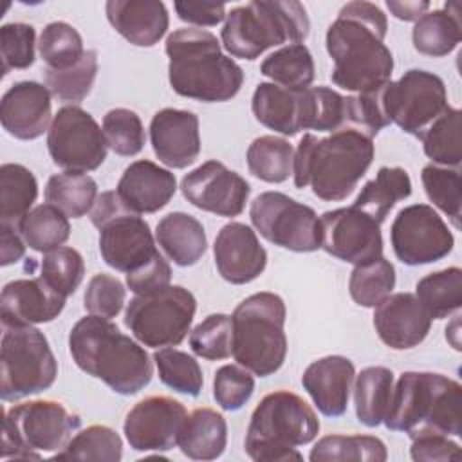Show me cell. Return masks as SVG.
<instances>
[{"label": "cell", "instance_id": "obj_49", "mask_svg": "<svg viewBox=\"0 0 462 462\" xmlns=\"http://www.w3.org/2000/svg\"><path fill=\"white\" fill-rule=\"evenodd\" d=\"M103 134L112 152L134 157L144 148L146 134L141 117L130 108H112L103 116Z\"/></svg>", "mask_w": 462, "mask_h": 462}, {"label": "cell", "instance_id": "obj_5", "mask_svg": "<svg viewBox=\"0 0 462 462\" xmlns=\"http://www.w3.org/2000/svg\"><path fill=\"white\" fill-rule=\"evenodd\" d=\"M390 431L462 435V386L437 372H402L383 419Z\"/></svg>", "mask_w": 462, "mask_h": 462}, {"label": "cell", "instance_id": "obj_19", "mask_svg": "<svg viewBox=\"0 0 462 462\" xmlns=\"http://www.w3.org/2000/svg\"><path fill=\"white\" fill-rule=\"evenodd\" d=\"M188 411L168 395H150L126 413L123 431L135 451H168L177 446Z\"/></svg>", "mask_w": 462, "mask_h": 462}, {"label": "cell", "instance_id": "obj_9", "mask_svg": "<svg viewBox=\"0 0 462 462\" xmlns=\"http://www.w3.org/2000/svg\"><path fill=\"white\" fill-rule=\"evenodd\" d=\"M81 419L52 399L11 406L2 426V460H40L42 453L65 448Z\"/></svg>", "mask_w": 462, "mask_h": 462}, {"label": "cell", "instance_id": "obj_26", "mask_svg": "<svg viewBox=\"0 0 462 462\" xmlns=\"http://www.w3.org/2000/svg\"><path fill=\"white\" fill-rule=\"evenodd\" d=\"M116 191L130 211L137 215L155 213L175 195L177 179L170 170L141 159L125 168Z\"/></svg>", "mask_w": 462, "mask_h": 462}, {"label": "cell", "instance_id": "obj_58", "mask_svg": "<svg viewBox=\"0 0 462 462\" xmlns=\"http://www.w3.org/2000/svg\"><path fill=\"white\" fill-rule=\"evenodd\" d=\"M0 235H2V245H0V265H11L23 258L25 254V242L18 231L16 226L0 224Z\"/></svg>", "mask_w": 462, "mask_h": 462}, {"label": "cell", "instance_id": "obj_35", "mask_svg": "<svg viewBox=\"0 0 462 462\" xmlns=\"http://www.w3.org/2000/svg\"><path fill=\"white\" fill-rule=\"evenodd\" d=\"M38 197L34 173L18 162L0 166V224L18 226Z\"/></svg>", "mask_w": 462, "mask_h": 462}, {"label": "cell", "instance_id": "obj_3", "mask_svg": "<svg viewBox=\"0 0 462 462\" xmlns=\"http://www.w3.org/2000/svg\"><path fill=\"white\" fill-rule=\"evenodd\" d=\"M374 152L372 139L352 128L327 137L305 134L292 161L294 186H310L325 202L345 200L370 168Z\"/></svg>", "mask_w": 462, "mask_h": 462}, {"label": "cell", "instance_id": "obj_31", "mask_svg": "<svg viewBox=\"0 0 462 462\" xmlns=\"http://www.w3.org/2000/svg\"><path fill=\"white\" fill-rule=\"evenodd\" d=\"M462 40L460 4L449 2L444 9H433L422 14L411 31V42L417 52L431 58L448 56Z\"/></svg>", "mask_w": 462, "mask_h": 462}, {"label": "cell", "instance_id": "obj_44", "mask_svg": "<svg viewBox=\"0 0 462 462\" xmlns=\"http://www.w3.org/2000/svg\"><path fill=\"white\" fill-rule=\"evenodd\" d=\"M123 457V440L119 433L103 424H92L76 433L63 449L56 451L52 458L58 460H101L119 462Z\"/></svg>", "mask_w": 462, "mask_h": 462}, {"label": "cell", "instance_id": "obj_39", "mask_svg": "<svg viewBox=\"0 0 462 462\" xmlns=\"http://www.w3.org/2000/svg\"><path fill=\"white\" fill-rule=\"evenodd\" d=\"M462 112L448 106L420 135L424 153L433 164L458 168L462 162Z\"/></svg>", "mask_w": 462, "mask_h": 462}, {"label": "cell", "instance_id": "obj_37", "mask_svg": "<svg viewBox=\"0 0 462 462\" xmlns=\"http://www.w3.org/2000/svg\"><path fill=\"white\" fill-rule=\"evenodd\" d=\"M18 231L23 242L38 253H49L61 247L70 236L69 217L52 204L32 208L20 222Z\"/></svg>", "mask_w": 462, "mask_h": 462}, {"label": "cell", "instance_id": "obj_24", "mask_svg": "<svg viewBox=\"0 0 462 462\" xmlns=\"http://www.w3.org/2000/svg\"><path fill=\"white\" fill-rule=\"evenodd\" d=\"M51 92L38 81L13 83L0 101V123L4 130L22 141L43 135L51 121Z\"/></svg>", "mask_w": 462, "mask_h": 462}, {"label": "cell", "instance_id": "obj_41", "mask_svg": "<svg viewBox=\"0 0 462 462\" xmlns=\"http://www.w3.org/2000/svg\"><path fill=\"white\" fill-rule=\"evenodd\" d=\"M247 168L256 179L271 184H280L292 173L294 148L276 135H260L247 148Z\"/></svg>", "mask_w": 462, "mask_h": 462}, {"label": "cell", "instance_id": "obj_46", "mask_svg": "<svg viewBox=\"0 0 462 462\" xmlns=\"http://www.w3.org/2000/svg\"><path fill=\"white\" fill-rule=\"evenodd\" d=\"M153 361L159 372V379L168 388L197 397L204 384V375L199 361L188 352L166 346L153 354Z\"/></svg>", "mask_w": 462, "mask_h": 462}, {"label": "cell", "instance_id": "obj_47", "mask_svg": "<svg viewBox=\"0 0 462 462\" xmlns=\"http://www.w3.org/2000/svg\"><path fill=\"white\" fill-rule=\"evenodd\" d=\"M38 51L47 69L54 70L70 69L85 54L81 34L67 22L47 23L40 34Z\"/></svg>", "mask_w": 462, "mask_h": 462}, {"label": "cell", "instance_id": "obj_55", "mask_svg": "<svg viewBox=\"0 0 462 462\" xmlns=\"http://www.w3.org/2000/svg\"><path fill=\"white\" fill-rule=\"evenodd\" d=\"M410 455L415 462H448L460 460V446L442 433H420L411 437Z\"/></svg>", "mask_w": 462, "mask_h": 462}, {"label": "cell", "instance_id": "obj_43", "mask_svg": "<svg viewBox=\"0 0 462 462\" xmlns=\"http://www.w3.org/2000/svg\"><path fill=\"white\" fill-rule=\"evenodd\" d=\"M395 287V267L384 256L359 263L352 269L348 280L350 298L366 309L379 305Z\"/></svg>", "mask_w": 462, "mask_h": 462}, {"label": "cell", "instance_id": "obj_11", "mask_svg": "<svg viewBox=\"0 0 462 462\" xmlns=\"http://www.w3.org/2000/svg\"><path fill=\"white\" fill-rule=\"evenodd\" d=\"M197 310L195 296L182 285L135 294L125 310V327L144 346H177L188 336Z\"/></svg>", "mask_w": 462, "mask_h": 462}, {"label": "cell", "instance_id": "obj_18", "mask_svg": "<svg viewBox=\"0 0 462 462\" xmlns=\"http://www.w3.org/2000/svg\"><path fill=\"white\" fill-rule=\"evenodd\" d=\"M184 199L208 213L218 217H238L251 195L249 182L220 161H206L180 182Z\"/></svg>", "mask_w": 462, "mask_h": 462}, {"label": "cell", "instance_id": "obj_45", "mask_svg": "<svg viewBox=\"0 0 462 462\" xmlns=\"http://www.w3.org/2000/svg\"><path fill=\"white\" fill-rule=\"evenodd\" d=\"M97 76V51L87 49L81 60L70 69H45V87L60 101L78 105L92 90Z\"/></svg>", "mask_w": 462, "mask_h": 462}, {"label": "cell", "instance_id": "obj_29", "mask_svg": "<svg viewBox=\"0 0 462 462\" xmlns=\"http://www.w3.org/2000/svg\"><path fill=\"white\" fill-rule=\"evenodd\" d=\"M301 92L274 83H258L251 99L254 119L282 135H296L301 132Z\"/></svg>", "mask_w": 462, "mask_h": 462}, {"label": "cell", "instance_id": "obj_17", "mask_svg": "<svg viewBox=\"0 0 462 462\" xmlns=\"http://www.w3.org/2000/svg\"><path fill=\"white\" fill-rule=\"evenodd\" d=\"M321 249L346 263H365L383 256L381 224L365 211L348 206L319 217Z\"/></svg>", "mask_w": 462, "mask_h": 462}, {"label": "cell", "instance_id": "obj_25", "mask_svg": "<svg viewBox=\"0 0 462 462\" xmlns=\"http://www.w3.org/2000/svg\"><path fill=\"white\" fill-rule=\"evenodd\" d=\"M354 377L356 366L348 357L325 356L305 368L301 384L325 417H339L346 411Z\"/></svg>", "mask_w": 462, "mask_h": 462}, {"label": "cell", "instance_id": "obj_40", "mask_svg": "<svg viewBox=\"0 0 462 462\" xmlns=\"http://www.w3.org/2000/svg\"><path fill=\"white\" fill-rule=\"evenodd\" d=\"M386 446L374 435H327L309 453L310 462H384Z\"/></svg>", "mask_w": 462, "mask_h": 462}, {"label": "cell", "instance_id": "obj_52", "mask_svg": "<svg viewBox=\"0 0 462 462\" xmlns=\"http://www.w3.org/2000/svg\"><path fill=\"white\" fill-rule=\"evenodd\" d=\"M36 31L29 23L11 22L0 27V58L2 74L13 69H29L34 63Z\"/></svg>", "mask_w": 462, "mask_h": 462}, {"label": "cell", "instance_id": "obj_59", "mask_svg": "<svg viewBox=\"0 0 462 462\" xmlns=\"http://www.w3.org/2000/svg\"><path fill=\"white\" fill-rule=\"evenodd\" d=\"M386 7L390 13L404 22H417L422 14L428 13L430 2H397V0H386Z\"/></svg>", "mask_w": 462, "mask_h": 462}, {"label": "cell", "instance_id": "obj_20", "mask_svg": "<svg viewBox=\"0 0 462 462\" xmlns=\"http://www.w3.org/2000/svg\"><path fill=\"white\" fill-rule=\"evenodd\" d=\"M213 256L220 276L233 285L256 280L267 265V251L256 233L242 222H229L220 227L213 244Z\"/></svg>", "mask_w": 462, "mask_h": 462}, {"label": "cell", "instance_id": "obj_13", "mask_svg": "<svg viewBox=\"0 0 462 462\" xmlns=\"http://www.w3.org/2000/svg\"><path fill=\"white\" fill-rule=\"evenodd\" d=\"M383 105L388 121L415 137L449 106L442 78L422 69H410L397 81H386Z\"/></svg>", "mask_w": 462, "mask_h": 462}, {"label": "cell", "instance_id": "obj_56", "mask_svg": "<svg viewBox=\"0 0 462 462\" xmlns=\"http://www.w3.org/2000/svg\"><path fill=\"white\" fill-rule=\"evenodd\" d=\"M171 282V267L161 253L146 265L126 274V285L134 294H150L168 287Z\"/></svg>", "mask_w": 462, "mask_h": 462}, {"label": "cell", "instance_id": "obj_36", "mask_svg": "<svg viewBox=\"0 0 462 462\" xmlns=\"http://www.w3.org/2000/svg\"><path fill=\"white\" fill-rule=\"evenodd\" d=\"M260 72L273 79L274 85L289 90H305L314 81L316 67L307 45L291 43L269 54L262 61Z\"/></svg>", "mask_w": 462, "mask_h": 462}, {"label": "cell", "instance_id": "obj_2", "mask_svg": "<svg viewBox=\"0 0 462 462\" xmlns=\"http://www.w3.org/2000/svg\"><path fill=\"white\" fill-rule=\"evenodd\" d=\"M69 352L79 370L121 395L141 392L153 375L148 352L116 323L99 316L90 314L74 323Z\"/></svg>", "mask_w": 462, "mask_h": 462}, {"label": "cell", "instance_id": "obj_42", "mask_svg": "<svg viewBox=\"0 0 462 462\" xmlns=\"http://www.w3.org/2000/svg\"><path fill=\"white\" fill-rule=\"evenodd\" d=\"M97 199V184L87 173L63 171L47 180L45 200L70 218L87 215Z\"/></svg>", "mask_w": 462, "mask_h": 462}, {"label": "cell", "instance_id": "obj_10", "mask_svg": "<svg viewBox=\"0 0 462 462\" xmlns=\"http://www.w3.org/2000/svg\"><path fill=\"white\" fill-rule=\"evenodd\" d=\"M0 397L18 401L52 386L58 361L42 330L32 325L4 327L0 346Z\"/></svg>", "mask_w": 462, "mask_h": 462}, {"label": "cell", "instance_id": "obj_1", "mask_svg": "<svg viewBox=\"0 0 462 462\" xmlns=\"http://www.w3.org/2000/svg\"><path fill=\"white\" fill-rule=\"evenodd\" d=\"M388 20L372 2H348L325 34L327 52L334 61L332 81L348 92H368L390 81L392 51L384 45Z\"/></svg>", "mask_w": 462, "mask_h": 462}, {"label": "cell", "instance_id": "obj_14", "mask_svg": "<svg viewBox=\"0 0 462 462\" xmlns=\"http://www.w3.org/2000/svg\"><path fill=\"white\" fill-rule=\"evenodd\" d=\"M47 150L56 166L65 171L87 173L106 159V139L97 121L81 106H61L47 132Z\"/></svg>", "mask_w": 462, "mask_h": 462}, {"label": "cell", "instance_id": "obj_23", "mask_svg": "<svg viewBox=\"0 0 462 462\" xmlns=\"http://www.w3.org/2000/svg\"><path fill=\"white\" fill-rule=\"evenodd\" d=\"M150 143L162 164L175 170L193 164L200 153L199 117L179 108L155 112L150 121Z\"/></svg>", "mask_w": 462, "mask_h": 462}, {"label": "cell", "instance_id": "obj_30", "mask_svg": "<svg viewBox=\"0 0 462 462\" xmlns=\"http://www.w3.org/2000/svg\"><path fill=\"white\" fill-rule=\"evenodd\" d=\"M227 444V422L213 408H197L182 422L177 446L193 460H215Z\"/></svg>", "mask_w": 462, "mask_h": 462}, {"label": "cell", "instance_id": "obj_34", "mask_svg": "<svg viewBox=\"0 0 462 462\" xmlns=\"http://www.w3.org/2000/svg\"><path fill=\"white\" fill-rule=\"evenodd\" d=\"M348 128V99L330 87H309L301 92V130L337 132Z\"/></svg>", "mask_w": 462, "mask_h": 462}, {"label": "cell", "instance_id": "obj_21", "mask_svg": "<svg viewBox=\"0 0 462 462\" xmlns=\"http://www.w3.org/2000/svg\"><path fill=\"white\" fill-rule=\"evenodd\" d=\"M374 327L386 346L410 350L426 339L431 318L415 294L395 292L374 307Z\"/></svg>", "mask_w": 462, "mask_h": 462}, {"label": "cell", "instance_id": "obj_22", "mask_svg": "<svg viewBox=\"0 0 462 462\" xmlns=\"http://www.w3.org/2000/svg\"><path fill=\"white\" fill-rule=\"evenodd\" d=\"M65 296L54 291L42 276L20 278L4 285L0 296V318L4 327L38 325L56 319Z\"/></svg>", "mask_w": 462, "mask_h": 462}, {"label": "cell", "instance_id": "obj_53", "mask_svg": "<svg viewBox=\"0 0 462 462\" xmlns=\"http://www.w3.org/2000/svg\"><path fill=\"white\" fill-rule=\"evenodd\" d=\"M254 392V377L240 365H222L213 377V397L226 411L240 410Z\"/></svg>", "mask_w": 462, "mask_h": 462}, {"label": "cell", "instance_id": "obj_8", "mask_svg": "<svg viewBox=\"0 0 462 462\" xmlns=\"http://www.w3.org/2000/svg\"><path fill=\"white\" fill-rule=\"evenodd\" d=\"M287 309L274 292H256L242 300L231 314L235 361L258 377L278 372L287 357Z\"/></svg>", "mask_w": 462, "mask_h": 462}, {"label": "cell", "instance_id": "obj_48", "mask_svg": "<svg viewBox=\"0 0 462 462\" xmlns=\"http://www.w3.org/2000/svg\"><path fill=\"white\" fill-rule=\"evenodd\" d=\"M424 191L439 208L451 224L458 229L460 227V211H462V182L458 168H448L439 164H426L420 173Z\"/></svg>", "mask_w": 462, "mask_h": 462}, {"label": "cell", "instance_id": "obj_54", "mask_svg": "<svg viewBox=\"0 0 462 462\" xmlns=\"http://www.w3.org/2000/svg\"><path fill=\"white\" fill-rule=\"evenodd\" d=\"M125 300L126 289L121 280L112 274L97 273L87 283L83 294V307L92 316L112 319L123 310Z\"/></svg>", "mask_w": 462, "mask_h": 462}, {"label": "cell", "instance_id": "obj_28", "mask_svg": "<svg viewBox=\"0 0 462 462\" xmlns=\"http://www.w3.org/2000/svg\"><path fill=\"white\" fill-rule=\"evenodd\" d=\"M155 240L162 253L179 267L195 265L208 249L206 229L193 215L171 211L155 227Z\"/></svg>", "mask_w": 462, "mask_h": 462}, {"label": "cell", "instance_id": "obj_50", "mask_svg": "<svg viewBox=\"0 0 462 462\" xmlns=\"http://www.w3.org/2000/svg\"><path fill=\"white\" fill-rule=\"evenodd\" d=\"M40 269V276L65 298L74 294L85 278V260L74 247L61 245L43 253Z\"/></svg>", "mask_w": 462, "mask_h": 462}, {"label": "cell", "instance_id": "obj_57", "mask_svg": "<svg viewBox=\"0 0 462 462\" xmlns=\"http://www.w3.org/2000/svg\"><path fill=\"white\" fill-rule=\"evenodd\" d=\"M177 16L182 22L199 27H213L218 25L226 18V5L224 4H211V2H175L173 4Z\"/></svg>", "mask_w": 462, "mask_h": 462}, {"label": "cell", "instance_id": "obj_27", "mask_svg": "<svg viewBox=\"0 0 462 462\" xmlns=\"http://www.w3.org/2000/svg\"><path fill=\"white\" fill-rule=\"evenodd\" d=\"M110 25L135 47H153L170 25L168 9L159 0H108Z\"/></svg>", "mask_w": 462, "mask_h": 462}, {"label": "cell", "instance_id": "obj_33", "mask_svg": "<svg viewBox=\"0 0 462 462\" xmlns=\"http://www.w3.org/2000/svg\"><path fill=\"white\" fill-rule=\"evenodd\" d=\"M354 379L356 417L361 424L375 428L383 422L390 406L393 372L386 366H366Z\"/></svg>", "mask_w": 462, "mask_h": 462}, {"label": "cell", "instance_id": "obj_15", "mask_svg": "<svg viewBox=\"0 0 462 462\" xmlns=\"http://www.w3.org/2000/svg\"><path fill=\"white\" fill-rule=\"evenodd\" d=\"M90 222L99 229L101 258L116 271L134 273L159 253L148 222L125 202L101 209Z\"/></svg>", "mask_w": 462, "mask_h": 462}, {"label": "cell", "instance_id": "obj_7", "mask_svg": "<svg viewBox=\"0 0 462 462\" xmlns=\"http://www.w3.org/2000/svg\"><path fill=\"white\" fill-rule=\"evenodd\" d=\"M310 32L303 4L296 0H254L226 14L220 38L233 58L256 60L282 43H301Z\"/></svg>", "mask_w": 462, "mask_h": 462}, {"label": "cell", "instance_id": "obj_4", "mask_svg": "<svg viewBox=\"0 0 462 462\" xmlns=\"http://www.w3.org/2000/svg\"><path fill=\"white\" fill-rule=\"evenodd\" d=\"M168 79L175 94L204 103L235 97L244 83L242 67L226 56L206 29L182 27L166 38Z\"/></svg>", "mask_w": 462, "mask_h": 462}, {"label": "cell", "instance_id": "obj_32", "mask_svg": "<svg viewBox=\"0 0 462 462\" xmlns=\"http://www.w3.org/2000/svg\"><path fill=\"white\" fill-rule=\"evenodd\" d=\"M411 195V179L404 168L381 166L375 179L368 180L357 195L354 208L383 224L390 209Z\"/></svg>", "mask_w": 462, "mask_h": 462}, {"label": "cell", "instance_id": "obj_16", "mask_svg": "<svg viewBox=\"0 0 462 462\" xmlns=\"http://www.w3.org/2000/svg\"><path fill=\"white\" fill-rule=\"evenodd\" d=\"M392 249L404 265H424L453 251L455 238L442 217L428 204L402 208L390 227Z\"/></svg>", "mask_w": 462, "mask_h": 462}, {"label": "cell", "instance_id": "obj_6", "mask_svg": "<svg viewBox=\"0 0 462 462\" xmlns=\"http://www.w3.org/2000/svg\"><path fill=\"white\" fill-rule=\"evenodd\" d=\"M318 433L319 419L310 404L294 392L274 390L253 410L244 448L256 462L301 460L296 448L312 442Z\"/></svg>", "mask_w": 462, "mask_h": 462}, {"label": "cell", "instance_id": "obj_38", "mask_svg": "<svg viewBox=\"0 0 462 462\" xmlns=\"http://www.w3.org/2000/svg\"><path fill=\"white\" fill-rule=\"evenodd\" d=\"M415 296L431 319H444L462 307V271L446 267L420 278Z\"/></svg>", "mask_w": 462, "mask_h": 462}, {"label": "cell", "instance_id": "obj_12", "mask_svg": "<svg viewBox=\"0 0 462 462\" xmlns=\"http://www.w3.org/2000/svg\"><path fill=\"white\" fill-rule=\"evenodd\" d=\"M249 217L254 229L278 247L294 253H312L321 247V229L316 211L285 193H260L251 202Z\"/></svg>", "mask_w": 462, "mask_h": 462}, {"label": "cell", "instance_id": "obj_51", "mask_svg": "<svg viewBox=\"0 0 462 462\" xmlns=\"http://www.w3.org/2000/svg\"><path fill=\"white\" fill-rule=\"evenodd\" d=\"M189 346L195 356L208 361L227 359L233 350V323L227 314L206 316L189 334Z\"/></svg>", "mask_w": 462, "mask_h": 462}]
</instances>
